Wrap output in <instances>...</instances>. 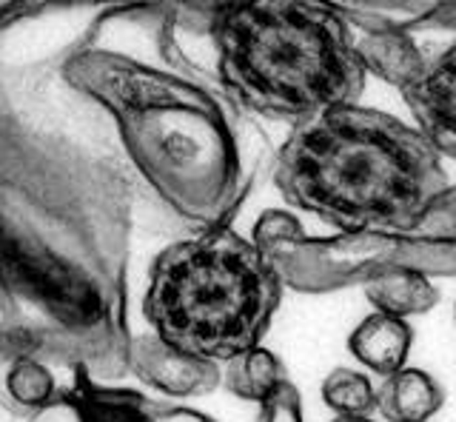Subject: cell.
<instances>
[{"label":"cell","mask_w":456,"mask_h":422,"mask_svg":"<svg viewBox=\"0 0 456 422\" xmlns=\"http://www.w3.org/2000/svg\"><path fill=\"white\" fill-rule=\"evenodd\" d=\"M132 374L166 397H203L223 385L217 362L200 360L168 345L157 334H134Z\"/></svg>","instance_id":"ba28073f"},{"label":"cell","mask_w":456,"mask_h":422,"mask_svg":"<svg viewBox=\"0 0 456 422\" xmlns=\"http://www.w3.org/2000/svg\"><path fill=\"white\" fill-rule=\"evenodd\" d=\"M348 26L370 32H419V26L434 15L431 0H337L331 4Z\"/></svg>","instance_id":"4fadbf2b"},{"label":"cell","mask_w":456,"mask_h":422,"mask_svg":"<svg viewBox=\"0 0 456 422\" xmlns=\"http://www.w3.org/2000/svg\"><path fill=\"white\" fill-rule=\"evenodd\" d=\"M453 317H456V305H453Z\"/></svg>","instance_id":"603a6c76"},{"label":"cell","mask_w":456,"mask_h":422,"mask_svg":"<svg viewBox=\"0 0 456 422\" xmlns=\"http://www.w3.org/2000/svg\"><path fill=\"white\" fill-rule=\"evenodd\" d=\"M214 44L220 89L268 120L303 126L354 106L365 89L351 26L331 4H217Z\"/></svg>","instance_id":"277c9868"},{"label":"cell","mask_w":456,"mask_h":422,"mask_svg":"<svg viewBox=\"0 0 456 422\" xmlns=\"http://www.w3.org/2000/svg\"><path fill=\"white\" fill-rule=\"evenodd\" d=\"M303 234H305V229H303V223L297 220V215L282 211V208H268L254 223L251 243L260 251H268L271 246L291 240V237H303Z\"/></svg>","instance_id":"ac0fdd59"},{"label":"cell","mask_w":456,"mask_h":422,"mask_svg":"<svg viewBox=\"0 0 456 422\" xmlns=\"http://www.w3.org/2000/svg\"><path fill=\"white\" fill-rule=\"evenodd\" d=\"M282 283L303 294H328L394 272L456 277V240H431L413 231L362 229L331 237H291L263 251Z\"/></svg>","instance_id":"8992f818"},{"label":"cell","mask_w":456,"mask_h":422,"mask_svg":"<svg viewBox=\"0 0 456 422\" xmlns=\"http://www.w3.org/2000/svg\"><path fill=\"white\" fill-rule=\"evenodd\" d=\"M442 402L445 391L422 369H399L377 388V411L388 422H428Z\"/></svg>","instance_id":"7c38bea8"},{"label":"cell","mask_w":456,"mask_h":422,"mask_svg":"<svg viewBox=\"0 0 456 422\" xmlns=\"http://www.w3.org/2000/svg\"><path fill=\"white\" fill-rule=\"evenodd\" d=\"M282 200L337 231H413L448 189L442 154L388 111L339 106L294 126L271 160Z\"/></svg>","instance_id":"3957f363"},{"label":"cell","mask_w":456,"mask_h":422,"mask_svg":"<svg viewBox=\"0 0 456 422\" xmlns=\"http://www.w3.org/2000/svg\"><path fill=\"white\" fill-rule=\"evenodd\" d=\"M403 101L436 151L456 160V44L428 58L425 72L403 92Z\"/></svg>","instance_id":"9c48e42d"},{"label":"cell","mask_w":456,"mask_h":422,"mask_svg":"<svg viewBox=\"0 0 456 422\" xmlns=\"http://www.w3.org/2000/svg\"><path fill=\"white\" fill-rule=\"evenodd\" d=\"M413 234L431 240H456V186L445 189L413 226Z\"/></svg>","instance_id":"d6986e66"},{"label":"cell","mask_w":456,"mask_h":422,"mask_svg":"<svg viewBox=\"0 0 456 422\" xmlns=\"http://www.w3.org/2000/svg\"><path fill=\"white\" fill-rule=\"evenodd\" d=\"M331 422H374V419H370V417H337Z\"/></svg>","instance_id":"7402d4cb"},{"label":"cell","mask_w":456,"mask_h":422,"mask_svg":"<svg viewBox=\"0 0 456 422\" xmlns=\"http://www.w3.org/2000/svg\"><path fill=\"white\" fill-rule=\"evenodd\" d=\"M282 277L232 226L200 231L154 257L142 317L177 351L232 362L263 343L280 300Z\"/></svg>","instance_id":"5b68a950"},{"label":"cell","mask_w":456,"mask_h":422,"mask_svg":"<svg viewBox=\"0 0 456 422\" xmlns=\"http://www.w3.org/2000/svg\"><path fill=\"white\" fill-rule=\"evenodd\" d=\"M322 402L337 417H370L377 411V388L362 371L334 369L322 379Z\"/></svg>","instance_id":"e0dca14e"},{"label":"cell","mask_w":456,"mask_h":422,"mask_svg":"<svg viewBox=\"0 0 456 422\" xmlns=\"http://www.w3.org/2000/svg\"><path fill=\"white\" fill-rule=\"evenodd\" d=\"M134 177L63 126L0 101V351L89 369L132 371L128 263Z\"/></svg>","instance_id":"6da1fadb"},{"label":"cell","mask_w":456,"mask_h":422,"mask_svg":"<svg viewBox=\"0 0 456 422\" xmlns=\"http://www.w3.org/2000/svg\"><path fill=\"white\" fill-rule=\"evenodd\" d=\"M69 383L35 419L23 422H214L185 405L157 402L134 388H118L97 379L89 369H69Z\"/></svg>","instance_id":"52a82bcc"},{"label":"cell","mask_w":456,"mask_h":422,"mask_svg":"<svg viewBox=\"0 0 456 422\" xmlns=\"http://www.w3.org/2000/svg\"><path fill=\"white\" fill-rule=\"evenodd\" d=\"M356 54L374 77L385 80L388 86L405 92L419 80L428 66V54L417 46L411 32H370L356 40Z\"/></svg>","instance_id":"8fae6325"},{"label":"cell","mask_w":456,"mask_h":422,"mask_svg":"<svg viewBox=\"0 0 456 422\" xmlns=\"http://www.w3.org/2000/svg\"><path fill=\"white\" fill-rule=\"evenodd\" d=\"M282 383H289L285 365L280 362L274 351H268L263 345L234 357L223 371V385L228 388V394H234V397L246 402L263 405Z\"/></svg>","instance_id":"9a60e30c"},{"label":"cell","mask_w":456,"mask_h":422,"mask_svg":"<svg viewBox=\"0 0 456 422\" xmlns=\"http://www.w3.org/2000/svg\"><path fill=\"white\" fill-rule=\"evenodd\" d=\"M362 291L377 312L403 320L434 312V305L439 303V288L431 283V277L417 272H394L377 277L365 283Z\"/></svg>","instance_id":"5bb4252c"},{"label":"cell","mask_w":456,"mask_h":422,"mask_svg":"<svg viewBox=\"0 0 456 422\" xmlns=\"http://www.w3.org/2000/svg\"><path fill=\"white\" fill-rule=\"evenodd\" d=\"M57 394L54 377L46 362L20 360L6 371V411L23 419H35Z\"/></svg>","instance_id":"2e32d148"},{"label":"cell","mask_w":456,"mask_h":422,"mask_svg":"<svg viewBox=\"0 0 456 422\" xmlns=\"http://www.w3.org/2000/svg\"><path fill=\"white\" fill-rule=\"evenodd\" d=\"M411 345L413 329L408 326V320L382 312L365 317L348 337L351 354L379 377H391L394 371L405 369Z\"/></svg>","instance_id":"30bf717a"},{"label":"cell","mask_w":456,"mask_h":422,"mask_svg":"<svg viewBox=\"0 0 456 422\" xmlns=\"http://www.w3.org/2000/svg\"><path fill=\"white\" fill-rule=\"evenodd\" d=\"M419 29H445L456 32V4H436L434 15L428 18Z\"/></svg>","instance_id":"44dd1931"},{"label":"cell","mask_w":456,"mask_h":422,"mask_svg":"<svg viewBox=\"0 0 456 422\" xmlns=\"http://www.w3.org/2000/svg\"><path fill=\"white\" fill-rule=\"evenodd\" d=\"M63 83L111 120L140 177L194 234L228 226L274 151L220 86L185 80L120 49H83Z\"/></svg>","instance_id":"7a4b0ae2"},{"label":"cell","mask_w":456,"mask_h":422,"mask_svg":"<svg viewBox=\"0 0 456 422\" xmlns=\"http://www.w3.org/2000/svg\"><path fill=\"white\" fill-rule=\"evenodd\" d=\"M254 422H305L303 419V397L291 383H282L271 397L260 405Z\"/></svg>","instance_id":"ffe728a7"}]
</instances>
